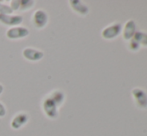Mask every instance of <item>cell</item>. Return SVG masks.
<instances>
[{
  "mask_svg": "<svg viewBox=\"0 0 147 136\" xmlns=\"http://www.w3.org/2000/svg\"><path fill=\"white\" fill-rule=\"evenodd\" d=\"M13 13V11L11 10L10 6L8 4L4 3V2L0 1V14H3V15H10V14Z\"/></svg>",
  "mask_w": 147,
  "mask_h": 136,
  "instance_id": "obj_14",
  "label": "cell"
},
{
  "mask_svg": "<svg viewBox=\"0 0 147 136\" xmlns=\"http://www.w3.org/2000/svg\"><path fill=\"white\" fill-rule=\"evenodd\" d=\"M69 5L72 8L73 11H75L77 14L82 16H85L88 14L89 8L86 4H84L83 2L79 1V0H71L69 1Z\"/></svg>",
  "mask_w": 147,
  "mask_h": 136,
  "instance_id": "obj_9",
  "label": "cell"
},
{
  "mask_svg": "<svg viewBox=\"0 0 147 136\" xmlns=\"http://www.w3.org/2000/svg\"><path fill=\"white\" fill-rule=\"evenodd\" d=\"M47 96L56 104L57 107L61 106L64 103V100H65V94H64L63 91H61V90H59V89L53 90V91H51Z\"/></svg>",
  "mask_w": 147,
  "mask_h": 136,
  "instance_id": "obj_10",
  "label": "cell"
},
{
  "mask_svg": "<svg viewBox=\"0 0 147 136\" xmlns=\"http://www.w3.org/2000/svg\"><path fill=\"white\" fill-rule=\"evenodd\" d=\"M42 110L45 116L49 119H56L59 116L58 107L56 106L54 102L48 97L45 96L42 100Z\"/></svg>",
  "mask_w": 147,
  "mask_h": 136,
  "instance_id": "obj_1",
  "label": "cell"
},
{
  "mask_svg": "<svg viewBox=\"0 0 147 136\" xmlns=\"http://www.w3.org/2000/svg\"><path fill=\"white\" fill-rule=\"evenodd\" d=\"M133 39L137 41L139 45H143V46H147V33L144 32H135L133 36Z\"/></svg>",
  "mask_w": 147,
  "mask_h": 136,
  "instance_id": "obj_12",
  "label": "cell"
},
{
  "mask_svg": "<svg viewBox=\"0 0 147 136\" xmlns=\"http://www.w3.org/2000/svg\"><path fill=\"white\" fill-rule=\"evenodd\" d=\"M121 32V24L120 23H113L111 25L107 26L103 29L102 31V37L104 39H114L115 37L118 36Z\"/></svg>",
  "mask_w": 147,
  "mask_h": 136,
  "instance_id": "obj_8",
  "label": "cell"
},
{
  "mask_svg": "<svg viewBox=\"0 0 147 136\" xmlns=\"http://www.w3.org/2000/svg\"><path fill=\"white\" fill-rule=\"evenodd\" d=\"M22 22H23V16L20 14H10V15L0 14V23L5 26H9V28L20 26Z\"/></svg>",
  "mask_w": 147,
  "mask_h": 136,
  "instance_id": "obj_4",
  "label": "cell"
},
{
  "mask_svg": "<svg viewBox=\"0 0 147 136\" xmlns=\"http://www.w3.org/2000/svg\"><path fill=\"white\" fill-rule=\"evenodd\" d=\"M34 5H35V1H32V0H20L19 10H21V11H27V10L34 7Z\"/></svg>",
  "mask_w": 147,
  "mask_h": 136,
  "instance_id": "obj_13",
  "label": "cell"
},
{
  "mask_svg": "<svg viewBox=\"0 0 147 136\" xmlns=\"http://www.w3.org/2000/svg\"><path fill=\"white\" fill-rule=\"evenodd\" d=\"M31 21H32L33 25H34L37 29H43V28L47 25V23H48L49 16L45 10L37 9L36 11L33 13L32 17H31Z\"/></svg>",
  "mask_w": 147,
  "mask_h": 136,
  "instance_id": "obj_2",
  "label": "cell"
},
{
  "mask_svg": "<svg viewBox=\"0 0 147 136\" xmlns=\"http://www.w3.org/2000/svg\"><path fill=\"white\" fill-rule=\"evenodd\" d=\"M28 120H29V115L26 112H18L13 116L10 122V126L14 130H18L21 129L24 125L27 124Z\"/></svg>",
  "mask_w": 147,
  "mask_h": 136,
  "instance_id": "obj_5",
  "label": "cell"
},
{
  "mask_svg": "<svg viewBox=\"0 0 147 136\" xmlns=\"http://www.w3.org/2000/svg\"><path fill=\"white\" fill-rule=\"evenodd\" d=\"M19 5H20V0H11L9 2V6L13 12L19 10Z\"/></svg>",
  "mask_w": 147,
  "mask_h": 136,
  "instance_id": "obj_15",
  "label": "cell"
},
{
  "mask_svg": "<svg viewBox=\"0 0 147 136\" xmlns=\"http://www.w3.org/2000/svg\"><path fill=\"white\" fill-rule=\"evenodd\" d=\"M29 29L24 26H15V27H10L6 31V37L10 40H19L23 39L29 35Z\"/></svg>",
  "mask_w": 147,
  "mask_h": 136,
  "instance_id": "obj_3",
  "label": "cell"
},
{
  "mask_svg": "<svg viewBox=\"0 0 147 136\" xmlns=\"http://www.w3.org/2000/svg\"><path fill=\"white\" fill-rule=\"evenodd\" d=\"M3 90H4V87H3V85H2V84L0 83V95H1V94L3 93Z\"/></svg>",
  "mask_w": 147,
  "mask_h": 136,
  "instance_id": "obj_18",
  "label": "cell"
},
{
  "mask_svg": "<svg viewBox=\"0 0 147 136\" xmlns=\"http://www.w3.org/2000/svg\"><path fill=\"white\" fill-rule=\"evenodd\" d=\"M22 56L28 61H33V62H37V61L41 60L44 57V53L43 51L39 50L36 48H32V47H27L22 50Z\"/></svg>",
  "mask_w": 147,
  "mask_h": 136,
  "instance_id": "obj_7",
  "label": "cell"
},
{
  "mask_svg": "<svg viewBox=\"0 0 147 136\" xmlns=\"http://www.w3.org/2000/svg\"><path fill=\"white\" fill-rule=\"evenodd\" d=\"M135 22L134 20H128L125 24V27L123 29V38L124 40H131L135 34Z\"/></svg>",
  "mask_w": 147,
  "mask_h": 136,
  "instance_id": "obj_11",
  "label": "cell"
},
{
  "mask_svg": "<svg viewBox=\"0 0 147 136\" xmlns=\"http://www.w3.org/2000/svg\"><path fill=\"white\" fill-rule=\"evenodd\" d=\"M131 94L135 101L136 106L141 109L147 108V94L144 90L140 89V88H134L131 91Z\"/></svg>",
  "mask_w": 147,
  "mask_h": 136,
  "instance_id": "obj_6",
  "label": "cell"
},
{
  "mask_svg": "<svg viewBox=\"0 0 147 136\" xmlns=\"http://www.w3.org/2000/svg\"><path fill=\"white\" fill-rule=\"evenodd\" d=\"M6 115V107L2 102H0V118H3Z\"/></svg>",
  "mask_w": 147,
  "mask_h": 136,
  "instance_id": "obj_17",
  "label": "cell"
},
{
  "mask_svg": "<svg viewBox=\"0 0 147 136\" xmlns=\"http://www.w3.org/2000/svg\"><path fill=\"white\" fill-rule=\"evenodd\" d=\"M139 47H140V45L138 44V42L137 41H135L133 38L130 40V43H129V49L130 50H132V51H137L138 49H139Z\"/></svg>",
  "mask_w": 147,
  "mask_h": 136,
  "instance_id": "obj_16",
  "label": "cell"
}]
</instances>
